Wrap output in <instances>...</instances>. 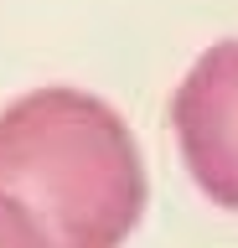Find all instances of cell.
Returning a JSON list of instances; mask_svg holds the SVG:
<instances>
[{"label": "cell", "mask_w": 238, "mask_h": 248, "mask_svg": "<svg viewBox=\"0 0 238 248\" xmlns=\"http://www.w3.org/2000/svg\"><path fill=\"white\" fill-rule=\"evenodd\" d=\"M0 191L52 248H119L145 212V166L125 119L78 88H36L0 108Z\"/></svg>", "instance_id": "6da1fadb"}, {"label": "cell", "mask_w": 238, "mask_h": 248, "mask_svg": "<svg viewBox=\"0 0 238 248\" xmlns=\"http://www.w3.org/2000/svg\"><path fill=\"white\" fill-rule=\"evenodd\" d=\"M171 124L191 181L238 212V42H218L191 62L171 98Z\"/></svg>", "instance_id": "7a4b0ae2"}, {"label": "cell", "mask_w": 238, "mask_h": 248, "mask_svg": "<svg viewBox=\"0 0 238 248\" xmlns=\"http://www.w3.org/2000/svg\"><path fill=\"white\" fill-rule=\"evenodd\" d=\"M0 248H52L42 222H36L16 197H5V191H0Z\"/></svg>", "instance_id": "3957f363"}]
</instances>
